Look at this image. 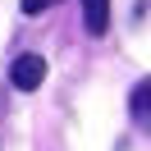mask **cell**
<instances>
[{
    "mask_svg": "<svg viewBox=\"0 0 151 151\" xmlns=\"http://www.w3.org/2000/svg\"><path fill=\"white\" fill-rule=\"evenodd\" d=\"M41 83H46V60H41L37 50L14 55V64H9V87L14 92H37Z\"/></svg>",
    "mask_w": 151,
    "mask_h": 151,
    "instance_id": "1",
    "label": "cell"
},
{
    "mask_svg": "<svg viewBox=\"0 0 151 151\" xmlns=\"http://www.w3.org/2000/svg\"><path fill=\"white\" fill-rule=\"evenodd\" d=\"M128 114H133V124L151 137V78H142V83L128 92Z\"/></svg>",
    "mask_w": 151,
    "mask_h": 151,
    "instance_id": "2",
    "label": "cell"
},
{
    "mask_svg": "<svg viewBox=\"0 0 151 151\" xmlns=\"http://www.w3.org/2000/svg\"><path fill=\"white\" fill-rule=\"evenodd\" d=\"M78 9H83L87 37H105L110 32V0H78Z\"/></svg>",
    "mask_w": 151,
    "mask_h": 151,
    "instance_id": "3",
    "label": "cell"
},
{
    "mask_svg": "<svg viewBox=\"0 0 151 151\" xmlns=\"http://www.w3.org/2000/svg\"><path fill=\"white\" fill-rule=\"evenodd\" d=\"M60 0H19V9L23 14H46V9H55Z\"/></svg>",
    "mask_w": 151,
    "mask_h": 151,
    "instance_id": "4",
    "label": "cell"
},
{
    "mask_svg": "<svg viewBox=\"0 0 151 151\" xmlns=\"http://www.w3.org/2000/svg\"><path fill=\"white\" fill-rule=\"evenodd\" d=\"M0 114H5V101H0Z\"/></svg>",
    "mask_w": 151,
    "mask_h": 151,
    "instance_id": "5",
    "label": "cell"
}]
</instances>
